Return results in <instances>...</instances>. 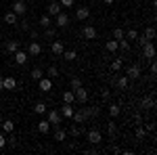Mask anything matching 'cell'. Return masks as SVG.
I'll return each instance as SVG.
<instances>
[{"label": "cell", "instance_id": "obj_1", "mask_svg": "<svg viewBox=\"0 0 157 155\" xmlns=\"http://www.w3.org/2000/svg\"><path fill=\"white\" fill-rule=\"evenodd\" d=\"M46 115H48V122H50V126H61V122H63V115H61V111H57V109H48L46 111Z\"/></svg>", "mask_w": 157, "mask_h": 155}, {"label": "cell", "instance_id": "obj_2", "mask_svg": "<svg viewBox=\"0 0 157 155\" xmlns=\"http://www.w3.org/2000/svg\"><path fill=\"white\" fill-rule=\"evenodd\" d=\"M73 95H75V101H78L80 105H86V101H88V90H86L84 86L73 88Z\"/></svg>", "mask_w": 157, "mask_h": 155}, {"label": "cell", "instance_id": "obj_3", "mask_svg": "<svg viewBox=\"0 0 157 155\" xmlns=\"http://www.w3.org/2000/svg\"><path fill=\"white\" fill-rule=\"evenodd\" d=\"M11 11L15 13L17 17H23L25 13H27V4H25L23 0H15V2H13V9H11Z\"/></svg>", "mask_w": 157, "mask_h": 155}, {"label": "cell", "instance_id": "obj_4", "mask_svg": "<svg viewBox=\"0 0 157 155\" xmlns=\"http://www.w3.org/2000/svg\"><path fill=\"white\" fill-rule=\"evenodd\" d=\"M27 55H29V57H38V55H42V44H40L38 40H32L29 46H27Z\"/></svg>", "mask_w": 157, "mask_h": 155}, {"label": "cell", "instance_id": "obj_5", "mask_svg": "<svg viewBox=\"0 0 157 155\" xmlns=\"http://www.w3.org/2000/svg\"><path fill=\"white\" fill-rule=\"evenodd\" d=\"M143 57H145V59H149V61L155 59V46H153V42H151V40L143 44Z\"/></svg>", "mask_w": 157, "mask_h": 155}, {"label": "cell", "instance_id": "obj_6", "mask_svg": "<svg viewBox=\"0 0 157 155\" xmlns=\"http://www.w3.org/2000/svg\"><path fill=\"white\" fill-rule=\"evenodd\" d=\"M38 88H40L42 92H50V90H52V80L46 78V76H42V78L38 80Z\"/></svg>", "mask_w": 157, "mask_h": 155}, {"label": "cell", "instance_id": "obj_7", "mask_svg": "<svg viewBox=\"0 0 157 155\" xmlns=\"http://www.w3.org/2000/svg\"><path fill=\"white\" fill-rule=\"evenodd\" d=\"M63 50H65L63 40H52V44H50V52H52V55H57V57H61V55H63Z\"/></svg>", "mask_w": 157, "mask_h": 155}, {"label": "cell", "instance_id": "obj_8", "mask_svg": "<svg viewBox=\"0 0 157 155\" xmlns=\"http://www.w3.org/2000/svg\"><path fill=\"white\" fill-rule=\"evenodd\" d=\"M13 57H15V63H17V65H25V63H27V59H29L27 50H21V48H19V50H17Z\"/></svg>", "mask_w": 157, "mask_h": 155}, {"label": "cell", "instance_id": "obj_9", "mask_svg": "<svg viewBox=\"0 0 157 155\" xmlns=\"http://www.w3.org/2000/svg\"><path fill=\"white\" fill-rule=\"evenodd\" d=\"M88 17H90V9H88V6H78V9H75V19H78V21H84Z\"/></svg>", "mask_w": 157, "mask_h": 155}, {"label": "cell", "instance_id": "obj_10", "mask_svg": "<svg viewBox=\"0 0 157 155\" xmlns=\"http://www.w3.org/2000/svg\"><path fill=\"white\" fill-rule=\"evenodd\" d=\"M126 76H128V80H136V78H140V65H130L128 67V72H126Z\"/></svg>", "mask_w": 157, "mask_h": 155}, {"label": "cell", "instance_id": "obj_11", "mask_svg": "<svg viewBox=\"0 0 157 155\" xmlns=\"http://www.w3.org/2000/svg\"><path fill=\"white\" fill-rule=\"evenodd\" d=\"M55 25H57V27H67V25H69V17H67V13H59L57 19H55Z\"/></svg>", "mask_w": 157, "mask_h": 155}, {"label": "cell", "instance_id": "obj_12", "mask_svg": "<svg viewBox=\"0 0 157 155\" xmlns=\"http://www.w3.org/2000/svg\"><path fill=\"white\" fill-rule=\"evenodd\" d=\"M2 88H4V90H15V88H17V80H15L13 76L2 78Z\"/></svg>", "mask_w": 157, "mask_h": 155}, {"label": "cell", "instance_id": "obj_13", "mask_svg": "<svg viewBox=\"0 0 157 155\" xmlns=\"http://www.w3.org/2000/svg\"><path fill=\"white\" fill-rule=\"evenodd\" d=\"M101 141H103V136L98 130H88V143L90 145H98Z\"/></svg>", "mask_w": 157, "mask_h": 155}, {"label": "cell", "instance_id": "obj_14", "mask_svg": "<svg viewBox=\"0 0 157 155\" xmlns=\"http://www.w3.org/2000/svg\"><path fill=\"white\" fill-rule=\"evenodd\" d=\"M82 36L86 40H94L97 38V29H94V25H86L84 29H82Z\"/></svg>", "mask_w": 157, "mask_h": 155}, {"label": "cell", "instance_id": "obj_15", "mask_svg": "<svg viewBox=\"0 0 157 155\" xmlns=\"http://www.w3.org/2000/svg\"><path fill=\"white\" fill-rule=\"evenodd\" d=\"M19 48H21V42H19V40H9V42H6V52H9V55H15Z\"/></svg>", "mask_w": 157, "mask_h": 155}, {"label": "cell", "instance_id": "obj_16", "mask_svg": "<svg viewBox=\"0 0 157 155\" xmlns=\"http://www.w3.org/2000/svg\"><path fill=\"white\" fill-rule=\"evenodd\" d=\"M155 107V101H153V96H145L143 101H140V109L147 111V109H153Z\"/></svg>", "mask_w": 157, "mask_h": 155}, {"label": "cell", "instance_id": "obj_17", "mask_svg": "<svg viewBox=\"0 0 157 155\" xmlns=\"http://www.w3.org/2000/svg\"><path fill=\"white\" fill-rule=\"evenodd\" d=\"M61 13V4H59V0L57 2H50L48 4V17H57Z\"/></svg>", "mask_w": 157, "mask_h": 155}, {"label": "cell", "instance_id": "obj_18", "mask_svg": "<svg viewBox=\"0 0 157 155\" xmlns=\"http://www.w3.org/2000/svg\"><path fill=\"white\" fill-rule=\"evenodd\" d=\"M48 130H50V122L48 119H40V122H38V132L48 134Z\"/></svg>", "mask_w": 157, "mask_h": 155}, {"label": "cell", "instance_id": "obj_19", "mask_svg": "<svg viewBox=\"0 0 157 155\" xmlns=\"http://www.w3.org/2000/svg\"><path fill=\"white\" fill-rule=\"evenodd\" d=\"M13 130H15V122H13V119H4V122H2V132H4V134H11Z\"/></svg>", "mask_w": 157, "mask_h": 155}, {"label": "cell", "instance_id": "obj_20", "mask_svg": "<svg viewBox=\"0 0 157 155\" xmlns=\"http://www.w3.org/2000/svg\"><path fill=\"white\" fill-rule=\"evenodd\" d=\"M46 111H48V107H46V103H42V101L34 105V113H38V115H44Z\"/></svg>", "mask_w": 157, "mask_h": 155}, {"label": "cell", "instance_id": "obj_21", "mask_svg": "<svg viewBox=\"0 0 157 155\" xmlns=\"http://www.w3.org/2000/svg\"><path fill=\"white\" fill-rule=\"evenodd\" d=\"M17 19H19V17H17L13 11H9L6 15H4V23H9V25H17Z\"/></svg>", "mask_w": 157, "mask_h": 155}, {"label": "cell", "instance_id": "obj_22", "mask_svg": "<svg viewBox=\"0 0 157 155\" xmlns=\"http://www.w3.org/2000/svg\"><path fill=\"white\" fill-rule=\"evenodd\" d=\"M65 138H67V132L63 130L61 126H57V130H55V141H59V143H63Z\"/></svg>", "mask_w": 157, "mask_h": 155}, {"label": "cell", "instance_id": "obj_23", "mask_svg": "<svg viewBox=\"0 0 157 155\" xmlns=\"http://www.w3.org/2000/svg\"><path fill=\"white\" fill-rule=\"evenodd\" d=\"M61 115H63V118H71L73 115V107L69 105V103H65V105L61 107Z\"/></svg>", "mask_w": 157, "mask_h": 155}, {"label": "cell", "instance_id": "obj_24", "mask_svg": "<svg viewBox=\"0 0 157 155\" xmlns=\"http://www.w3.org/2000/svg\"><path fill=\"white\" fill-rule=\"evenodd\" d=\"M63 103H75V95H73V90H65L63 92Z\"/></svg>", "mask_w": 157, "mask_h": 155}, {"label": "cell", "instance_id": "obj_25", "mask_svg": "<svg viewBox=\"0 0 157 155\" xmlns=\"http://www.w3.org/2000/svg\"><path fill=\"white\" fill-rule=\"evenodd\" d=\"M65 61H75L78 59V52L75 50H63V55H61Z\"/></svg>", "mask_w": 157, "mask_h": 155}, {"label": "cell", "instance_id": "obj_26", "mask_svg": "<svg viewBox=\"0 0 157 155\" xmlns=\"http://www.w3.org/2000/svg\"><path fill=\"white\" fill-rule=\"evenodd\" d=\"M38 23H40V27H42V29H46V27H50V25H52V21H50V17H48V15H42Z\"/></svg>", "mask_w": 157, "mask_h": 155}, {"label": "cell", "instance_id": "obj_27", "mask_svg": "<svg viewBox=\"0 0 157 155\" xmlns=\"http://www.w3.org/2000/svg\"><path fill=\"white\" fill-rule=\"evenodd\" d=\"M105 48H107L109 52L113 55V52L117 50V40H113V38H109V40H107V44H105Z\"/></svg>", "mask_w": 157, "mask_h": 155}, {"label": "cell", "instance_id": "obj_28", "mask_svg": "<svg viewBox=\"0 0 157 155\" xmlns=\"http://www.w3.org/2000/svg\"><path fill=\"white\" fill-rule=\"evenodd\" d=\"M120 113H121V107H120V105H115V103H113V105L109 107V115H111V118H113V119L117 118Z\"/></svg>", "mask_w": 157, "mask_h": 155}, {"label": "cell", "instance_id": "obj_29", "mask_svg": "<svg viewBox=\"0 0 157 155\" xmlns=\"http://www.w3.org/2000/svg\"><path fill=\"white\" fill-rule=\"evenodd\" d=\"M46 76H48V78H59V76H61L59 67H57V65H50L48 69H46Z\"/></svg>", "mask_w": 157, "mask_h": 155}, {"label": "cell", "instance_id": "obj_30", "mask_svg": "<svg viewBox=\"0 0 157 155\" xmlns=\"http://www.w3.org/2000/svg\"><path fill=\"white\" fill-rule=\"evenodd\" d=\"M128 84H130L128 76H121L120 80H117V88H120V90H126V88H128Z\"/></svg>", "mask_w": 157, "mask_h": 155}, {"label": "cell", "instance_id": "obj_31", "mask_svg": "<svg viewBox=\"0 0 157 155\" xmlns=\"http://www.w3.org/2000/svg\"><path fill=\"white\" fill-rule=\"evenodd\" d=\"M69 134H71L73 138H80V136L84 134V130H82L80 126H71V128H69Z\"/></svg>", "mask_w": 157, "mask_h": 155}, {"label": "cell", "instance_id": "obj_32", "mask_svg": "<svg viewBox=\"0 0 157 155\" xmlns=\"http://www.w3.org/2000/svg\"><path fill=\"white\" fill-rule=\"evenodd\" d=\"M111 38H113V40H121V38H126V32H124L121 27H115L113 34H111Z\"/></svg>", "mask_w": 157, "mask_h": 155}, {"label": "cell", "instance_id": "obj_33", "mask_svg": "<svg viewBox=\"0 0 157 155\" xmlns=\"http://www.w3.org/2000/svg\"><path fill=\"white\" fill-rule=\"evenodd\" d=\"M143 36H145L147 40H153V38H155V27H153V25L145 27V34H143Z\"/></svg>", "mask_w": 157, "mask_h": 155}, {"label": "cell", "instance_id": "obj_34", "mask_svg": "<svg viewBox=\"0 0 157 155\" xmlns=\"http://www.w3.org/2000/svg\"><path fill=\"white\" fill-rule=\"evenodd\" d=\"M117 48L120 50H130V40H126V38L117 40Z\"/></svg>", "mask_w": 157, "mask_h": 155}, {"label": "cell", "instance_id": "obj_35", "mask_svg": "<svg viewBox=\"0 0 157 155\" xmlns=\"http://www.w3.org/2000/svg\"><path fill=\"white\" fill-rule=\"evenodd\" d=\"M29 76H32V80H40V78H42V76H44V72H42V69H40V67H34V69H32V73H29Z\"/></svg>", "mask_w": 157, "mask_h": 155}, {"label": "cell", "instance_id": "obj_36", "mask_svg": "<svg viewBox=\"0 0 157 155\" xmlns=\"http://www.w3.org/2000/svg\"><path fill=\"white\" fill-rule=\"evenodd\" d=\"M120 69H121V59L117 57V59L111 61V72H120Z\"/></svg>", "mask_w": 157, "mask_h": 155}, {"label": "cell", "instance_id": "obj_37", "mask_svg": "<svg viewBox=\"0 0 157 155\" xmlns=\"http://www.w3.org/2000/svg\"><path fill=\"white\" fill-rule=\"evenodd\" d=\"M145 134H147V130L138 124V126H136V138H145Z\"/></svg>", "mask_w": 157, "mask_h": 155}, {"label": "cell", "instance_id": "obj_38", "mask_svg": "<svg viewBox=\"0 0 157 155\" xmlns=\"http://www.w3.org/2000/svg\"><path fill=\"white\" fill-rule=\"evenodd\" d=\"M44 36L46 38H55L57 36V29H55V27H46V29H44Z\"/></svg>", "mask_w": 157, "mask_h": 155}, {"label": "cell", "instance_id": "obj_39", "mask_svg": "<svg viewBox=\"0 0 157 155\" xmlns=\"http://www.w3.org/2000/svg\"><path fill=\"white\" fill-rule=\"evenodd\" d=\"M138 38V32L136 29H128V34H126V40H136Z\"/></svg>", "mask_w": 157, "mask_h": 155}, {"label": "cell", "instance_id": "obj_40", "mask_svg": "<svg viewBox=\"0 0 157 155\" xmlns=\"http://www.w3.org/2000/svg\"><path fill=\"white\" fill-rule=\"evenodd\" d=\"M6 145H9V147H11V149H15V147H17V138H15V136H13V132H11V136H9V138H6Z\"/></svg>", "mask_w": 157, "mask_h": 155}, {"label": "cell", "instance_id": "obj_41", "mask_svg": "<svg viewBox=\"0 0 157 155\" xmlns=\"http://www.w3.org/2000/svg\"><path fill=\"white\" fill-rule=\"evenodd\" d=\"M107 130H109V134H115V130H117V126H115V122H113V119H109V124H107Z\"/></svg>", "mask_w": 157, "mask_h": 155}, {"label": "cell", "instance_id": "obj_42", "mask_svg": "<svg viewBox=\"0 0 157 155\" xmlns=\"http://www.w3.org/2000/svg\"><path fill=\"white\" fill-rule=\"evenodd\" d=\"M78 86H82V80H80L78 76H73V78H71V90H73V88H78Z\"/></svg>", "mask_w": 157, "mask_h": 155}, {"label": "cell", "instance_id": "obj_43", "mask_svg": "<svg viewBox=\"0 0 157 155\" xmlns=\"http://www.w3.org/2000/svg\"><path fill=\"white\" fill-rule=\"evenodd\" d=\"M59 4H61V6H73L75 0H59Z\"/></svg>", "mask_w": 157, "mask_h": 155}, {"label": "cell", "instance_id": "obj_44", "mask_svg": "<svg viewBox=\"0 0 157 155\" xmlns=\"http://www.w3.org/2000/svg\"><path fill=\"white\" fill-rule=\"evenodd\" d=\"M101 113V107H90V118H97Z\"/></svg>", "mask_w": 157, "mask_h": 155}, {"label": "cell", "instance_id": "obj_45", "mask_svg": "<svg viewBox=\"0 0 157 155\" xmlns=\"http://www.w3.org/2000/svg\"><path fill=\"white\" fill-rule=\"evenodd\" d=\"M4 147H6V136L0 132V149H4Z\"/></svg>", "mask_w": 157, "mask_h": 155}, {"label": "cell", "instance_id": "obj_46", "mask_svg": "<svg viewBox=\"0 0 157 155\" xmlns=\"http://www.w3.org/2000/svg\"><path fill=\"white\" fill-rule=\"evenodd\" d=\"M155 73H157V63L151 59V76H155Z\"/></svg>", "mask_w": 157, "mask_h": 155}, {"label": "cell", "instance_id": "obj_47", "mask_svg": "<svg viewBox=\"0 0 157 155\" xmlns=\"http://www.w3.org/2000/svg\"><path fill=\"white\" fill-rule=\"evenodd\" d=\"M21 29L27 32V29H29V23H27V21H21Z\"/></svg>", "mask_w": 157, "mask_h": 155}, {"label": "cell", "instance_id": "obj_48", "mask_svg": "<svg viewBox=\"0 0 157 155\" xmlns=\"http://www.w3.org/2000/svg\"><path fill=\"white\" fill-rule=\"evenodd\" d=\"M101 96H103V99H109V90H107V88H103V92H101Z\"/></svg>", "mask_w": 157, "mask_h": 155}, {"label": "cell", "instance_id": "obj_49", "mask_svg": "<svg viewBox=\"0 0 157 155\" xmlns=\"http://www.w3.org/2000/svg\"><path fill=\"white\" fill-rule=\"evenodd\" d=\"M109 151H111V153H121V149H120V147H111Z\"/></svg>", "mask_w": 157, "mask_h": 155}, {"label": "cell", "instance_id": "obj_50", "mask_svg": "<svg viewBox=\"0 0 157 155\" xmlns=\"http://www.w3.org/2000/svg\"><path fill=\"white\" fill-rule=\"evenodd\" d=\"M29 36H32V40H38V32H34V29H32V32H29Z\"/></svg>", "mask_w": 157, "mask_h": 155}, {"label": "cell", "instance_id": "obj_51", "mask_svg": "<svg viewBox=\"0 0 157 155\" xmlns=\"http://www.w3.org/2000/svg\"><path fill=\"white\" fill-rule=\"evenodd\" d=\"M103 2H105V4H113L115 0H103Z\"/></svg>", "mask_w": 157, "mask_h": 155}, {"label": "cell", "instance_id": "obj_52", "mask_svg": "<svg viewBox=\"0 0 157 155\" xmlns=\"http://www.w3.org/2000/svg\"><path fill=\"white\" fill-rule=\"evenodd\" d=\"M0 90H4V88H2V78H0Z\"/></svg>", "mask_w": 157, "mask_h": 155}]
</instances>
